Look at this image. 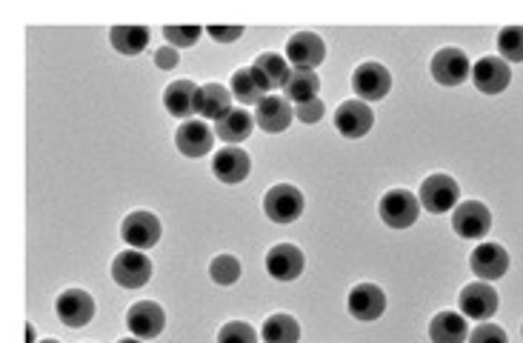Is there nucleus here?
Returning <instances> with one entry per match:
<instances>
[{
    "mask_svg": "<svg viewBox=\"0 0 523 343\" xmlns=\"http://www.w3.org/2000/svg\"><path fill=\"white\" fill-rule=\"evenodd\" d=\"M218 343H258V332L246 321H229L221 326Z\"/></svg>",
    "mask_w": 523,
    "mask_h": 343,
    "instance_id": "32",
    "label": "nucleus"
},
{
    "mask_svg": "<svg viewBox=\"0 0 523 343\" xmlns=\"http://www.w3.org/2000/svg\"><path fill=\"white\" fill-rule=\"evenodd\" d=\"M303 266V252L295 246V243H278V246H272L269 249V255H266V272L275 278V281H295V278H301Z\"/></svg>",
    "mask_w": 523,
    "mask_h": 343,
    "instance_id": "17",
    "label": "nucleus"
},
{
    "mask_svg": "<svg viewBox=\"0 0 523 343\" xmlns=\"http://www.w3.org/2000/svg\"><path fill=\"white\" fill-rule=\"evenodd\" d=\"M206 35L218 43H232L243 35V26H206Z\"/></svg>",
    "mask_w": 523,
    "mask_h": 343,
    "instance_id": "36",
    "label": "nucleus"
},
{
    "mask_svg": "<svg viewBox=\"0 0 523 343\" xmlns=\"http://www.w3.org/2000/svg\"><path fill=\"white\" fill-rule=\"evenodd\" d=\"M232 112V92L221 83H206L198 95V115L206 121H223Z\"/></svg>",
    "mask_w": 523,
    "mask_h": 343,
    "instance_id": "23",
    "label": "nucleus"
},
{
    "mask_svg": "<svg viewBox=\"0 0 523 343\" xmlns=\"http://www.w3.org/2000/svg\"><path fill=\"white\" fill-rule=\"evenodd\" d=\"M126 326H129V332H132L138 341H152V338L161 335L163 326H166V312H163L158 303L152 301L135 303V306H129V312H126Z\"/></svg>",
    "mask_w": 523,
    "mask_h": 343,
    "instance_id": "12",
    "label": "nucleus"
},
{
    "mask_svg": "<svg viewBox=\"0 0 523 343\" xmlns=\"http://www.w3.org/2000/svg\"><path fill=\"white\" fill-rule=\"evenodd\" d=\"M349 315L355 318V321L363 323H372L381 318L383 312H386V295H383L381 286H375V283H358L352 292H349Z\"/></svg>",
    "mask_w": 523,
    "mask_h": 343,
    "instance_id": "14",
    "label": "nucleus"
},
{
    "mask_svg": "<svg viewBox=\"0 0 523 343\" xmlns=\"http://www.w3.org/2000/svg\"><path fill=\"white\" fill-rule=\"evenodd\" d=\"M229 92H232V98H238L243 106H258V103L266 98V92L261 89L258 78L252 75V66H246V69H238V72L232 75Z\"/></svg>",
    "mask_w": 523,
    "mask_h": 343,
    "instance_id": "29",
    "label": "nucleus"
},
{
    "mask_svg": "<svg viewBox=\"0 0 523 343\" xmlns=\"http://www.w3.org/2000/svg\"><path fill=\"white\" fill-rule=\"evenodd\" d=\"M292 121H295V109L289 106V101L283 95H266L258 103V109H255V123L269 135L286 132L292 126Z\"/></svg>",
    "mask_w": 523,
    "mask_h": 343,
    "instance_id": "19",
    "label": "nucleus"
},
{
    "mask_svg": "<svg viewBox=\"0 0 523 343\" xmlns=\"http://www.w3.org/2000/svg\"><path fill=\"white\" fill-rule=\"evenodd\" d=\"M198 95H201V86H195L192 81H175L163 92V106L172 118L192 121V115H198Z\"/></svg>",
    "mask_w": 523,
    "mask_h": 343,
    "instance_id": "21",
    "label": "nucleus"
},
{
    "mask_svg": "<svg viewBox=\"0 0 523 343\" xmlns=\"http://www.w3.org/2000/svg\"><path fill=\"white\" fill-rule=\"evenodd\" d=\"M109 41L115 46V52L121 55H141L149 43V29L146 26H112L109 32Z\"/></svg>",
    "mask_w": 523,
    "mask_h": 343,
    "instance_id": "27",
    "label": "nucleus"
},
{
    "mask_svg": "<svg viewBox=\"0 0 523 343\" xmlns=\"http://www.w3.org/2000/svg\"><path fill=\"white\" fill-rule=\"evenodd\" d=\"M26 338H29V343H35V329L32 326H26Z\"/></svg>",
    "mask_w": 523,
    "mask_h": 343,
    "instance_id": "38",
    "label": "nucleus"
},
{
    "mask_svg": "<svg viewBox=\"0 0 523 343\" xmlns=\"http://www.w3.org/2000/svg\"><path fill=\"white\" fill-rule=\"evenodd\" d=\"M466 318L461 312H438L429 323V341L432 343H466Z\"/></svg>",
    "mask_w": 523,
    "mask_h": 343,
    "instance_id": "24",
    "label": "nucleus"
},
{
    "mask_svg": "<svg viewBox=\"0 0 523 343\" xmlns=\"http://www.w3.org/2000/svg\"><path fill=\"white\" fill-rule=\"evenodd\" d=\"M469 269L475 278L492 283L503 278L509 272V255L501 243H481L472 255H469Z\"/></svg>",
    "mask_w": 523,
    "mask_h": 343,
    "instance_id": "13",
    "label": "nucleus"
},
{
    "mask_svg": "<svg viewBox=\"0 0 523 343\" xmlns=\"http://www.w3.org/2000/svg\"><path fill=\"white\" fill-rule=\"evenodd\" d=\"M429 69H432V78L441 86H461V83H466V78H472V63L466 58V52L455 49V46H446L441 52H435Z\"/></svg>",
    "mask_w": 523,
    "mask_h": 343,
    "instance_id": "8",
    "label": "nucleus"
},
{
    "mask_svg": "<svg viewBox=\"0 0 523 343\" xmlns=\"http://www.w3.org/2000/svg\"><path fill=\"white\" fill-rule=\"evenodd\" d=\"M178 61H181V58H178V49H175V46H161V49L155 52V66H158V69H175Z\"/></svg>",
    "mask_w": 523,
    "mask_h": 343,
    "instance_id": "37",
    "label": "nucleus"
},
{
    "mask_svg": "<svg viewBox=\"0 0 523 343\" xmlns=\"http://www.w3.org/2000/svg\"><path fill=\"white\" fill-rule=\"evenodd\" d=\"M469 343H509L506 332L495 323H481L469 332Z\"/></svg>",
    "mask_w": 523,
    "mask_h": 343,
    "instance_id": "34",
    "label": "nucleus"
},
{
    "mask_svg": "<svg viewBox=\"0 0 523 343\" xmlns=\"http://www.w3.org/2000/svg\"><path fill=\"white\" fill-rule=\"evenodd\" d=\"M112 278L123 289H141L152 281V261L149 255H143L138 249H129L121 252L115 261H112Z\"/></svg>",
    "mask_w": 523,
    "mask_h": 343,
    "instance_id": "7",
    "label": "nucleus"
},
{
    "mask_svg": "<svg viewBox=\"0 0 523 343\" xmlns=\"http://www.w3.org/2000/svg\"><path fill=\"white\" fill-rule=\"evenodd\" d=\"M352 89L363 103H378L392 92V75L383 63L366 61L352 72Z\"/></svg>",
    "mask_w": 523,
    "mask_h": 343,
    "instance_id": "4",
    "label": "nucleus"
},
{
    "mask_svg": "<svg viewBox=\"0 0 523 343\" xmlns=\"http://www.w3.org/2000/svg\"><path fill=\"white\" fill-rule=\"evenodd\" d=\"M175 146L186 158H203L215 146V132L206 121H183L175 132Z\"/></svg>",
    "mask_w": 523,
    "mask_h": 343,
    "instance_id": "18",
    "label": "nucleus"
},
{
    "mask_svg": "<svg viewBox=\"0 0 523 343\" xmlns=\"http://www.w3.org/2000/svg\"><path fill=\"white\" fill-rule=\"evenodd\" d=\"M461 201V186L452 175H429L421 183V206L432 215H443V212H455V206Z\"/></svg>",
    "mask_w": 523,
    "mask_h": 343,
    "instance_id": "3",
    "label": "nucleus"
},
{
    "mask_svg": "<svg viewBox=\"0 0 523 343\" xmlns=\"http://www.w3.org/2000/svg\"><path fill=\"white\" fill-rule=\"evenodd\" d=\"M203 35L201 26H163V38L169 41V46H175V49H183V46H195L198 38Z\"/></svg>",
    "mask_w": 523,
    "mask_h": 343,
    "instance_id": "33",
    "label": "nucleus"
},
{
    "mask_svg": "<svg viewBox=\"0 0 523 343\" xmlns=\"http://www.w3.org/2000/svg\"><path fill=\"white\" fill-rule=\"evenodd\" d=\"M326 58V43L315 32H298L286 41V61L295 69H315Z\"/></svg>",
    "mask_w": 523,
    "mask_h": 343,
    "instance_id": "16",
    "label": "nucleus"
},
{
    "mask_svg": "<svg viewBox=\"0 0 523 343\" xmlns=\"http://www.w3.org/2000/svg\"><path fill=\"white\" fill-rule=\"evenodd\" d=\"M209 278L218 286H232L241 281V261L235 255H218L209 263Z\"/></svg>",
    "mask_w": 523,
    "mask_h": 343,
    "instance_id": "31",
    "label": "nucleus"
},
{
    "mask_svg": "<svg viewBox=\"0 0 523 343\" xmlns=\"http://www.w3.org/2000/svg\"><path fill=\"white\" fill-rule=\"evenodd\" d=\"M452 229L463 241H481L492 229V212L481 201H463L452 212Z\"/></svg>",
    "mask_w": 523,
    "mask_h": 343,
    "instance_id": "6",
    "label": "nucleus"
},
{
    "mask_svg": "<svg viewBox=\"0 0 523 343\" xmlns=\"http://www.w3.org/2000/svg\"><path fill=\"white\" fill-rule=\"evenodd\" d=\"M252 75L258 78L263 92H275V89H283V83L289 81L292 69H289V61L283 55H275V52H263L255 58L252 63Z\"/></svg>",
    "mask_w": 523,
    "mask_h": 343,
    "instance_id": "22",
    "label": "nucleus"
},
{
    "mask_svg": "<svg viewBox=\"0 0 523 343\" xmlns=\"http://www.w3.org/2000/svg\"><path fill=\"white\" fill-rule=\"evenodd\" d=\"M255 129V118L243 109H232L223 121L215 123V135L221 138L226 146H241Z\"/></svg>",
    "mask_w": 523,
    "mask_h": 343,
    "instance_id": "25",
    "label": "nucleus"
},
{
    "mask_svg": "<svg viewBox=\"0 0 523 343\" xmlns=\"http://www.w3.org/2000/svg\"><path fill=\"white\" fill-rule=\"evenodd\" d=\"M318 89H321V78L312 69H292L289 81L283 83V98L298 106V103L315 101Z\"/></svg>",
    "mask_w": 523,
    "mask_h": 343,
    "instance_id": "26",
    "label": "nucleus"
},
{
    "mask_svg": "<svg viewBox=\"0 0 523 343\" xmlns=\"http://www.w3.org/2000/svg\"><path fill=\"white\" fill-rule=\"evenodd\" d=\"M372 123H375V115H372L369 103L358 101V98L355 101H343L335 109V129L349 141H358L363 135H369Z\"/></svg>",
    "mask_w": 523,
    "mask_h": 343,
    "instance_id": "11",
    "label": "nucleus"
},
{
    "mask_svg": "<svg viewBox=\"0 0 523 343\" xmlns=\"http://www.w3.org/2000/svg\"><path fill=\"white\" fill-rule=\"evenodd\" d=\"M303 206H306V198L292 183H278L263 195V212L272 223H283V226L295 223L303 215Z\"/></svg>",
    "mask_w": 523,
    "mask_h": 343,
    "instance_id": "1",
    "label": "nucleus"
},
{
    "mask_svg": "<svg viewBox=\"0 0 523 343\" xmlns=\"http://www.w3.org/2000/svg\"><path fill=\"white\" fill-rule=\"evenodd\" d=\"M418 212H421V198L412 195L409 189H392L378 203V215L389 229H409L418 221Z\"/></svg>",
    "mask_w": 523,
    "mask_h": 343,
    "instance_id": "2",
    "label": "nucleus"
},
{
    "mask_svg": "<svg viewBox=\"0 0 523 343\" xmlns=\"http://www.w3.org/2000/svg\"><path fill=\"white\" fill-rule=\"evenodd\" d=\"M118 343H143V341H138V338H123V341H118Z\"/></svg>",
    "mask_w": 523,
    "mask_h": 343,
    "instance_id": "39",
    "label": "nucleus"
},
{
    "mask_svg": "<svg viewBox=\"0 0 523 343\" xmlns=\"http://www.w3.org/2000/svg\"><path fill=\"white\" fill-rule=\"evenodd\" d=\"M498 52L506 63H523V26H506L498 32Z\"/></svg>",
    "mask_w": 523,
    "mask_h": 343,
    "instance_id": "30",
    "label": "nucleus"
},
{
    "mask_svg": "<svg viewBox=\"0 0 523 343\" xmlns=\"http://www.w3.org/2000/svg\"><path fill=\"white\" fill-rule=\"evenodd\" d=\"M458 303H461V315L469 318V321H489L498 306H501V298L498 292L492 289V283L486 281H475L466 283L458 295Z\"/></svg>",
    "mask_w": 523,
    "mask_h": 343,
    "instance_id": "5",
    "label": "nucleus"
},
{
    "mask_svg": "<svg viewBox=\"0 0 523 343\" xmlns=\"http://www.w3.org/2000/svg\"><path fill=\"white\" fill-rule=\"evenodd\" d=\"M161 221H158V215H152V212H132V215H126L121 223V238L132 249H152L155 243L161 241Z\"/></svg>",
    "mask_w": 523,
    "mask_h": 343,
    "instance_id": "9",
    "label": "nucleus"
},
{
    "mask_svg": "<svg viewBox=\"0 0 523 343\" xmlns=\"http://www.w3.org/2000/svg\"><path fill=\"white\" fill-rule=\"evenodd\" d=\"M509 81H512V69L503 58L486 55L472 66V83L483 95H501L503 89L509 86Z\"/></svg>",
    "mask_w": 523,
    "mask_h": 343,
    "instance_id": "15",
    "label": "nucleus"
},
{
    "mask_svg": "<svg viewBox=\"0 0 523 343\" xmlns=\"http://www.w3.org/2000/svg\"><path fill=\"white\" fill-rule=\"evenodd\" d=\"M521 332H523V329H521Z\"/></svg>",
    "mask_w": 523,
    "mask_h": 343,
    "instance_id": "41",
    "label": "nucleus"
},
{
    "mask_svg": "<svg viewBox=\"0 0 523 343\" xmlns=\"http://www.w3.org/2000/svg\"><path fill=\"white\" fill-rule=\"evenodd\" d=\"M261 338L263 343H298L301 341V326L298 321L292 318V315H272V318H266L261 329Z\"/></svg>",
    "mask_w": 523,
    "mask_h": 343,
    "instance_id": "28",
    "label": "nucleus"
},
{
    "mask_svg": "<svg viewBox=\"0 0 523 343\" xmlns=\"http://www.w3.org/2000/svg\"><path fill=\"white\" fill-rule=\"evenodd\" d=\"M249 169H252V161H249V155L243 152L241 146H223L221 152H215L212 172L226 186H235V183L246 181L249 178Z\"/></svg>",
    "mask_w": 523,
    "mask_h": 343,
    "instance_id": "20",
    "label": "nucleus"
},
{
    "mask_svg": "<svg viewBox=\"0 0 523 343\" xmlns=\"http://www.w3.org/2000/svg\"><path fill=\"white\" fill-rule=\"evenodd\" d=\"M41 343H61V341H41Z\"/></svg>",
    "mask_w": 523,
    "mask_h": 343,
    "instance_id": "40",
    "label": "nucleus"
},
{
    "mask_svg": "<svg viewBox=\"0 0 523 343\" xmlns=\"http://www.w3.org/2000/svg\"><path fill=\"white\" fill-rule=\"evenodd\" d=\"M326 115V106H323L321 98H315V101H306L298 103L295 106V118L301 123H318Z\"/></svg>",
    "mask_w": 523,
    "mask_h": 343,
    "instance_id": "35",
    "label": "nucleus"
},
{
    "mask_svg": "<svg viewBox=\"0 0 523 343\" xmlns=\"http://www.w3.org/2000/svg\"><path fill=\"white\" fill-rule=\"evenodd\" d=\"M55 312L66 326L72 329H83L86 323L95 318V298L86 289H66L55 301Z\"/></svg>",
    "mask_w": 523,
    "mask_h": 343,
    "instance_id": "10",
    "label": "nucleus"
}]
</instances>
